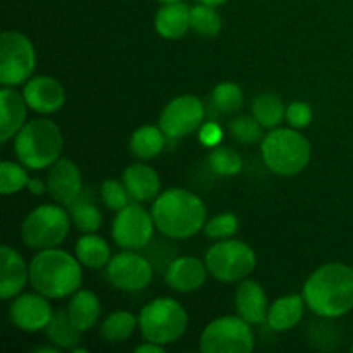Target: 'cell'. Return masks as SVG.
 Wrapping results in <instances>:
<instances>
[{
    "instance_id": "6da1fadb",
    "label": "cell",
    "mask_w": 353,
    "mask_h": 353,
    "mask_svg": "<svg viewBox=\"0 0 353 353\" xmlns=\"http://www.w3.org/2000/svg\"><path fill=\"white\" fill-rule=\"evenodd\" d=\"M303 299L316 316H345L353 309V269L338 262L323 265L303 285Z\"/></svg>"
},
{
    "instance_id": "7a4b0ae2",
    "label": "cell",
    "mask_w": 353,
    "mask_h": 353,
    "mask_svg": "<svg viewBox=\"0 0 353 353\" xmlns=\"http://www.w3.org/2000/svg\"><path fill=\"white\" fill-rule=\"evenodd\" d=\"M155 228L164 236L185 240L205 226V205L193 192L183 188L165 190L152 207Z\"/></svg>"
},
{
    "instance_id": "3957f363",
    "label": "cell",
    "mask_w": 353,
    "mask_h": 353,
    "mask_svg": "<svg viewBox=\"0 0 353 353\" xmlns=\"http://www.w3.org/2000/svg\"><path fill=\"white\" fill-rule=\"evenodd\" d=\"M81 262L59 248L40 250L30 262V283L47 299H64L79 290Z\"/></svg>"
},
{
    "instance_id": "277c9868",
    "label": "cell",
    "mask_w": 353,
    "mask_h": 353,
    "mask_svg": "<svg viewBox=\"0 0 353 353\" xmlns=\"http://www.w3.org/2000/svg\"><path fill=\"white\" fill-rule=\"evenodd\" d=\"M62 133L50 119H33L21 128L14 138L17 161L28 169L40 171L50 168L62 152Z\"/></svg>"
},
{
    "instance_id": "5b68a950",
    "label": "cell",
    "mask_w": 353,
    "mask_h": 353,
    "mask_svg": "<svg viewBox=\"0 0 353 353\" xmlns=\"http://www.w3.org/2000/svg\"><path fill=\"white\" fill-rule=\"evenodd\" d=\"M262 159L274 174L295 176L310 162V143L293 130H272L262 140Z\"/></svg>"
},
{
    "instance_id": "8992f818",
    "label": "cell",
    "mask_w": 353,
    "mask_h": 353,
    "mask_svg": "<svg viewBox=\"0 0 353 353\" xmlns=\"http://www.w3.org/2000/svg\"><path fill=\"white\" fill-rule=\"evenodd\" d=\"M138 324L145 340L169 345L185 334L188 327V314L179 302L161 296L141 309Z\"/></svg>"
},
{
    "instance_id": "52a82bcc",
    "label": "cell",
    "mask_w": 353,
    "mask_h": 353,
    "mask_svg": "<svg viewBox=\"0 0 353 353\" xmlns=\"http://www.w3.org/2000/svg\"><path fill=\"white\" fill-rule=\"evenodd\" d=\"M69 234V216L59 205H40L31 210L21 226L24 245L34 250L57 248Z\"/></svg>"
},
{
    "instance_id": "ba28073f",
    "label": "cell",
    "mask_w": 353,
    "mask_h": 353,
    "mask_svg": "<svg viewBox=\"0 0 353 353\" xmlns=\"http://www.w3.org/2000/svg\"><path fill=\"white\" fill-rule=\"evenodd\" d=\"M250 323L240 316H224L214 319L200 336L203 353H250L255 347Z\"/></svg>"
},
{
    "instance_id": "9c48e42d",
    "label": "cell",
    "mask_w": 353,
    "mask_h": 353,
    "mask_svg": "<svg viewBox=\"0 0 353 353\" xmlns=\"http://www.w3.org/2000/svg\"><path fill=\"white\" fill-rule=\"evenodd\" d=\"M205 264L210 274L223 283H236L248 278L255 269V254L247 243L236 240H224L212 245L205 255Z\"/></svg>"
},
{
    "instance_id": "30bf717a",
    "label": "cell",
    "mask_w": 353,
    "mask_h": 353,
    "mask_svg": "<svg viewBox=\"0 0 353 353\" xmlns=\"http://www.w3.org/2000/svg\"><path fill=\"white\" fill-rule=\"evenodd\" d=\"M34 48L19 31H3L0 38V83L16 86L26 83L34 71Z\"/></svg>"
},
{
    "instance_id": "8fae6325",
    "label": "cell",
    "mask_w": 353,
    "mask_h": 353,
    "mask_svg": "<svg viewBox=\"0 0 353 353\" xmlns=\"http://www.w3.org/2000/svg\"><path fill=\"white\" fill-rule=\"evenodd\" d=\"M154 230L152 214L138 203H130L117 212L112 223V238L124 250H141L150 245Z\"/></svg>"
},
{
    "instance_id": "7c38bea8",
    "label": "cell",
    "mask_w": 353,
    "mask_h": 353,
    "mask_svg": "<svg viewBox=\"0 0 353 353\" xmlns=\"http://www.w3.org/2000/svg\"><path fill=\"white\" fill-rule=\"evenodd\" d=\"M205 107L196 97L181 95L171 100L159 117V128L168 138L188 137L203 123Z\"/></svg>"
},
{
    "instance_id": "4fadbf2b",
    "label": "cell",
    "mask_w": 353,
    "mask_h": 353,
    "mask_svg": "<svg viewBox=\"0 0 353 353\" xmlns=\"http://www.w3.org/2000/svg\"><path fill=\"white\" fill-rule=\"evenodd\" d=\"M154 276V265L134 250L116 255L107 264V278L110 285L123 292H140L147 288Z\"/></svg>"
},
{
    "instance_id": "5bb4252c",
    "label": "cell",
    "mask_w": 353,
    "mask_h": 353,
    "mask_svg": "<svg viewBox=\"0 0 353 353\" xmlns=\"http://www.w3.org/2000/svg\"><path fill=\"white\" fill-rule=\"evenodd\" d=\"M50 303L47 302V296L41 293H24L14 299L9 307L10 323L21 331L26 333H37L45 330L52 319Z\"/></svg>"
},
{
    "instance_id": "9a60e30c",
    "label": "cell",
    "mask_w": 353,
    "mask_h": 353,
    "mask_svg": "<svg viewBox=\"0 0 353 353\" xmlns=\"http://www.w3.org/2000/svg\"><path fill=\"white\" fill-rule=\"evenodd\" d=\"M47 188L55 202L71 207L83 193L81 174H79L78 165L69 159H57L48 171Z\"/></svg>"
},
{
    "instance_id": "2e32d148",
    "label": "cell",
    "mask_w": 353,
    "mask_h": 353,
    "mask_svg": "<svg viewBox=\"0 0 353 353\" xmlns=\"http://www.w3.org/2000/svg\"><path fill=\"white\" fill-rule=\"evenodd\" d=\"M23 97L28 107L38 114H54L62 109L65 102V92L61 83L50 76H37L28 79Z\"/></svg>"
},
{
    "instance_id": "e0dca14e",
    "label": "cell",
    "mask_w": 353,
    "mask_h": 353,
    "mask_svg": "<svg viewBox=\"0 0 353 353\" xmlns=\"http://www.w3.org/2000/svg\"><path fill=\"white\" fill-rule=\"evenodd\" d=\"M207 272H209V269H207L205 262L196 257L185 255V257H176L168 265L164 278L165 283L176 292L192 293L202 288L207 279Z\"/></svg>"
},
{
    "instance_id": "ac0fdd59",
    "label": "cell",
    "mask_w": 353,
    "mask_h": 353,
    "mask_svg": "<svg viewBox=\"0 0 353 353\" xmlns=\"http://www.w3.org/2000/svg\"><path fill=\"white\" fill-rule=\"evenodd\" d=\"M30 279V265L9 245L0 248V296L9 300L19 295Z\"/></svg>"
},
{
    "instance_id": "d6986e66",
    "label": "cell",
    "mask_w": 353,
    "mask_h": 353,
    "mask_svg": "<svg viewBox=\"0 0 353 353\" xmlns=\"http://www.w3.org/2000/svg\"><path fill=\"white\" fill-rule=\"evenodd\" d=\"M234 305H236L238 316L243 317L250 324H262L268 319V299L257 281L243 279L238 286L234 295Z\"/></svg>"
},
{
    "instance_id": "ffe728a7",
    "label": "cell",
    "mask_w": 353,
    "mask_h": 353,
    "mask_svg": "<svg viewBox=\"0 0 353 353\" xmlns=\"http://www.w3.org/2000/svg\"><path fill=\"white\" fill-rule=\"evenodd\" d=\"M123 183L134 202H147V200L157 199L161 195L159 174L155 172V169L147 164H141V162L131 164L130 168L124 169Z\"/></svg>"
},
{
    "instance_id": "44dd1931",
    "label": "cell",
    "mask_w": 353,
    "mask_h": 353,
    "mask_svg": "<svg viewBox=\"0 0 353 353\" xmlns=\"http://www.w3.org/2000/svg\"><path fill=\"white\" fill-rule=\"evenodd\" d=\"M0 107H2V119H0V140L6 143L16 137L21 128L26 124V100L23 93H17L10 88L0 90Z\"/></svg>"
},
{
    "instance_id": "7402d4cb",
    "label": "cell",
    "mask_w": 353,
    "mask_h": 353,
    "mask_svg": "<svg viewBox=\"0 0 353 353\" xmlns=\"http://www.w3.org/2000/svg\"><path fill=\"white\" fill-rule=\"evenodd\" d=\"M305 299L303 295H286L276 300L268 312V326L271 330L279 331H290L302 321L303 310H305Z\"/></svg>"
},
{
    "instance_id": "603a6c76",
    "label": "cell",
    "mask_w": 353,
    "mask_h": 353,
    "mask_svg": "<svg viewBox=\"0 0 353 353\" xmlns=\"http://www.w3.org/2000/svg\"><path fill=\"white\" fill-rule=\"evenodd\" d=\"M192 28L190 24V7L183 2L164 3L155 16V30L162 38L178 40Z\"/></svg>"
},
{
    "instance_id": "cb8c5ba5",
    "label": "cell",
    "mask_w": 353,
    "mask_h": 353,
    "mask_svg": "<svg viewBox=\"0 0 353 353\" xmlns=\"http://www.w3.org/2000/svg\"><path fill=\"white\" fill-rule=\"evenodd\" d=\"M68 312L79 331H88L99 321L102 307H100L95 293L90 292V290H79L72 295Z\"/></svg>"
},
{
    "instance_id": "d4e9b609",
    "label": "cell",
    "mask_w": 353,
    "mask_h": 353,
    "mask_svg": "<svg viewBox=\"0 0 353 353\" xmlns=\"http://www.w3.org/2000/svg\"><path fill=\"white\" fill-rule=\"evenodd\" d=\"M45 331H47L48 340L61 350H72L79 343V338L83 333L72 323L68 310H59V312L52 314V319L45 327Z\"/></svg>"
},
{
    "instance_id": "484cf974",
    "label": "cell",
    "mask_w": 353,
    "mask_h": 353,
    "mask_svg": "<svg viewBox=\"0 0 353 353\" xmlns=\"http://www.w3.org/2000/svg\"><path fill=\"white\" fill-rule=\"evenodd\" d=\"M76 259L81 265L90 269H100L109 264L110 247L103 238L95 233H86L76 243Z\"/></svg>"
},
{
    "instance_id": "4316f807",
    "label": "cell",
    "mask_w": 353,
    "mask_h": 353,
    "mask_svg": "<svg viewBox=\"0 0 353 353\" xmlns=\"http://www.w3.org/2000/svg\"><path fill=\"white\" fill-rule=\"evenodd\" d=\"M165 134L161 128L155 126H141L134 130L133 137H131L130 147L134 157L143 159V161H150V159L157 157L162 152L165 143Z\"/></svg>"
},
{
    "instance_id": "83f0119b",
    "label": "cell",
    "mask_w": 353,
    "mask_h": 353,
    "mask_svg": "<svg viewBox=\"0 0 353 353\" xmlns=\"http://www.w3.org/2000/svg\"><path fill=\"white\" fill-rule=\"evenodd\" d=\"M252 116L268 130H274L286 117L285 103L274 93H261L252 102Z\"/></svg>"
},
{
    "instance_id": "f1b7e54d",
    "label": "cell",
    "mask_w": 353,
    "mask_h": 353,
    "mask_svg": "<svg viewBox=\"0 0 353 353\" xmlns=\"http://www.w3.org/2000/svg\"><path fill=\"white\" fill-rule=\"evenodd\" d=\"M138 319L131 312L117 310L110 314L100 326V334L107 343H123L137 330Z\"/></svg>"
},
{
    "instance_id": "f546056e",
    "label": "cell",
    "mask_w": 353,
    "mask_h": 353,
    "mask_svg": "<svg viewBox=\"0 0 353 353\" xmlns=\"http://www.w3.org/2000/svg\"><path fill=\"white\" fill-rule=\"evenodd\" d=\"M190 24H192V30L203 38L216 37L223 26L216 7L207 6V3L190 7Z\"/></svg>"
},
{
    "instance_id": "4dcf8cb0",
    "label": "cell",
    "mask_w": 353,
    "mask_h": 353,
    "mask_svg": "<svg viewBox=\"0 0 353 353\" xmlns=\"http://www.w3.org/2000/svg\"><path fill=\"white\" fill-rule=\"evenodd\" d=\"M69 209H71V221L83 233H95L102 226V214L93 205L92 200L83 196V193Z\"/></svg>"
},
{
    "instance_id": "1f68e13d",
    "label": "cell",
    "mask_w": 353,
    "mask_h": 353,
    "mask_svg": "<svg viewBox=\"0 0 353 353\" xmlns=\"http://www.w3.org/2000/svg\"><path fill=\"white\" fill-rule=\"evenodd\" d=\"M209 165L216 174L236 176L243 168V161L233 148L216 145L209 154Z\"/></svg>"
},
{
    "instance_id": "d6a6232c",
    "label": "cell",
    "mask_w": 353,
    "mask_h": 353,
    "mask_svg": "<svg viewBox=\"0 0 353 353\" xmlns=\"http://www.w3.org/2000/svg\"><path fill=\"white\" fill-rule=\"evenodd\" d=\"M212 103L219 112L233 114L243 105V92L236 83H221L212 92Z\"/></svg>"
},
{
    "instance_id": "836d02e7",
    "label": "cell",
    "mask_w": 353,
    "mask_h": 353,
    "mask_svg": "<svg viewBox=\"0 0 353 353\" xmlns=\"http://www.w3.org/2000/svg\"><path fill=\"white\" fill-rule=\"evenodd\" d=\"M230 133L236 141L245 145H254L262 138V124L254 116H238L230 121Z\"/></svg>"
},
{
    "instance_id": "e575fe53",
    "label": "cell",
    "mask_w": 353,
    "mask_h": 353,
    "mask_svg": "<svg viewBox=\"0 0 353 353\" xmlns=\"http://www.w3.org/2000/svg\"><path fill=\"white\" fill-rule=\"evenodd\" d=\"M26 169L21 168L19 164L10 161H3L0 168V192L2 195H12V193L21 192L24 186H28Z\"/></svg>"
},
{
    "instance_id": "d590c367",
    "label": "cell",
    "mask_w": 353,
    "mask_h": 353,
    "mask_svg": "<svg viewBox=\"0 0 353 353\" xmlns=\"http://www.w3.org/2000/svg\"><path fill=\"white\" fill-rule=\"evenodd\" d=\"M238 217L231 212H223L209 219L203 226V233L212 240H226L238 231Z\"/></svg>"
},
{
    "instance_id": "8d00e7d4",
    "label": "cell",
    "mask_w": 353,
    "mask_h": 353,
    "mask_svg": "<svg viewBox=\"0 0 353 353\" xmlns=\"http://www.w3.org/2000/svg\"><path fill=\"white\" fill-rule=\"evenodd\" d=\"M100 195H102L103 203L109 207L110 210L124 209L126 205H130V193H128L124 183L116 181V179H107L103 181V185L100 186Z\"/></svg>"
},
{
    "instance_id": "74e56055",
    "label": "cell",
    "mask_w": 353,
    "mask_h": 353,
    "mask_svg": "<svg viewBox=\"0 0 353 353\" xmlns=\"http://www.w3.org/2000/svg\"><path fill=\"white\" fill-rule=\"evenodd\" d=\"M286 121L295 130L307 128L310 124V121H312V109L305 102H292L288 105V109H286Z\"/></svg>"
},
{
    "instance_id": "f35d334b",
    "label": "cell",
    "mask_w": 353,
    "mask_h": 353,
    "mask_svg": "<svg viewBox=\"0 0 353 353\" xmlns=\"http://www.w3.org/2000/svg\"><path fill=\"white\" fill-rule=\"evenodd\" d=\"M221 138H223V131H221V128L217 126V124L209 123L202 128L200 140H202V143L207 145V147H216V145H219Z\"/></svg>"
},
{
    "instance_id": "ab89813d",
    "label": "cell",
    "mask_w": 353,
    "mask_h": 353,
    "mask_svg": "<svg viewBox=\"0 0 353 353\" xmlns=\"http://www.w3.org/2000/svg\"><path fill=\"white\" fill-rule=\"evenodd\" d=\"M137 353H162L164 352V345L154 343V341H147V343L140 345V347L134 348Z\"/></svg>"
},
{
    "instance_id": "60d3db41",
    "label": "cell",
    "mask_w": 353,
    "mask_h": 353,
    "mask_svg": "<svg viewBox=\"0 0 353 353\" xmlns=\"http://www.w3.org/2000/svg\"><path fill=\"white\" fill-rule=\"evenodd\" d=\"M28 190H30L33 195L40 196V195H43L45 190L47 188H45V183L41 181L40 178H30V181H28Z\"/></svg>"
},
{
    "instance_id": "b9f144b4",
    "label": "cell",
    "mask_w": 353,
    "mask_h": 353,
    "mask_svg": "<svg viewBox=\"0 0 353 353\" xmlns=\"http://www.w3.org/2000/svg\"><path fill=\"white\" fill-rule=\"evenodd\" d=\"M61 348L59 347H40L34 350V353H59Z\"/></svg>"
},
{
    "instance_id": "7bdbcfd3",
    "label": "cell",
    "mask_w": 353,
    "mask_h": 353,
    "mask_svg": "<svg viewBox=\"0 0 353 353\" xmlns=\"http://www.w3.org/2000/svg\"><path fill=\"white\" fill-rule=\"evenodd\" d=\"M200 3H207V6H214V7H217V6H223V3H226L228 0H199Z\"/></svg>"
},
{
    "instance_id": "ee69618b",
    "label": "cell",
    "mask_w": 353,
    "mask_h": 353,
    "mask_svg": "<svg viewBox=\"0 0 353 353\" xmlns=\"http://www.w3.org/2000/svg\"><path fill=\"white\" fill-rule=\"evenodd\" d=\"M161 3H174V2H181V0H157Z\"/></svg>"
},
{
    "instance_id": "f6af8a7d",
    "label": "cell",
    "mask_w": 353,
    "mask_h": 353,
    "mask_svg": "<svg viewBox=\"0 0 353 353\" xmlns=\"http://www.w3.org/2000/svg\"><path fill=\"white\" fill-rule=\"evenodd\" d=\"M352 352H353V345H352Z\"/></svg>"
}]
</instances>
